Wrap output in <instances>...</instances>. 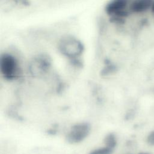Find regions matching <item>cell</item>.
Listing matches in <instances>:
<instances>
[{"label":"cell","instance_id":"obj_1","mask_svg":"<svg viewBox=\"0 0 154 154\" xmlns=\"http://www.w3.org/2000/svg\"><path fill=\"white\" fill-rule=\"evenodd\" d=\"M0 70L3 77L8 81L18 79L22 75V69L19 60L15 56L8 53L1 57Z\"/></svg>","mask_w":154,"mask_h":154},{"label":"cell","instance_id":"obj_2","mask_svg":"<svg viewBox=\"0 0 154 154\" xmlns=\"http://www.w3.org/2000/svg\"><path fill=\"white\" fill-rule=\"evenodd\" d=\"M58 46L60 52L70 60L78 59L84 51V46L81 41L70 35L62 37Z\"/></svg>","mask_w":154,"mask_h":154},{"label":"cell","instance_id":"obj_3","mask_svg":"<svg viewBox=\"0 0 154 154\" xmlns=\"http://www.w3.org/2000/svg\"><path fill=\"white\" fill-rule=\"evenodd\" d=\"M90 130V125L87 123H76L72 126L67 132V140L72 144L80 143L88 136Z\"/></svg>","mask_w":154,"mask_h":154},{"label":"cell","instance_id":"obj_4","mask_svg":"<svg viewBox=\"0 0 154 154\" xmlns=\"http://www.w3.org/2000/svg\"><path fill=\"white\" fill-rule=\"evenodd\" d=\"M131 0H112L106 7V10L109 14L115 17L123 19L131 13L129 6Z\"/></svg>","mask_w":154,"mask_h":154},{"label":"cell","instance_id":"obj_5","mask_svg":"<svg viewBox=\"0 0 154 154\" xmlns=\"http://www.w3.org/2000/svg\"><path fill=\"white\" fill-rule=\"evenodd\" d=\"M154 0H131L129 10L131 13L142 14L150 10Z\"/></svg>","mask_w":154,"mask_h":154},{"label":"cell","instance_id":"obj_6","mask_svg":"<svg viewBox=\"0 0 154 154\" xmlns=\"http://www.w3.org/2000/svg\"><path fill=\"white\" fill-rule=\"evenodd\" d=\"M116 144L117 140L115 135L113 134H109L105 137L104 139V145L114 149Z\"/></svg>","mask_w":154,"mask_h":154},{"label":"cell","instance_id":"obj_7","mask_svg":"<svg viewBox=\"0 0 154 154\" xmlns=\"http://www.w3.org/2000/svg\"><path fill=\"white\" fill-rule=\"evenodd\" d=\"M113 150V149L104 145L102 147L93 150L89 154H112Z\"/></svg>","mask_w":154,"mask_h":154},{"label":"cell","instance_id":"obj_8","mask_svg":"<svg viewBox=\"0 0 154 154\" xmlns=\"http://www.w3.org/2000/svg\"><path fill=\"white\" fill-rule=\"evenodd\" d=\"M147 143L150 145H154V132H151L147 137Z\"/></svg>","mask_w":154,"mask_h":154},{"label":"cell","instance_id":"obj_9","mask_svg":"<svg viewBox=\"0 0 154 154\" xmlns=\"http://www.w3.org/2000/svg\"><path fill=\"white\" fill-rule=\"evenodd\" d=\"M150 11L151 13L152 14V15L154 16V2H153V4L152 5V7H151Z\"/></svg>","mask_w":154,"mask_h":154},{"label":"cell","instance_id":"obj_10","mask_svg":"<svg viewBox=\"0 0 154 154\" xmlns=\"http://www.w3.org/2000/svg\"><path fill=\"white\" fill-rule=\"evenodd\" d=\"M141 154H147V153H141Z\"/></svg>","mask_w":154,"mask_h":154}]
</instances>
